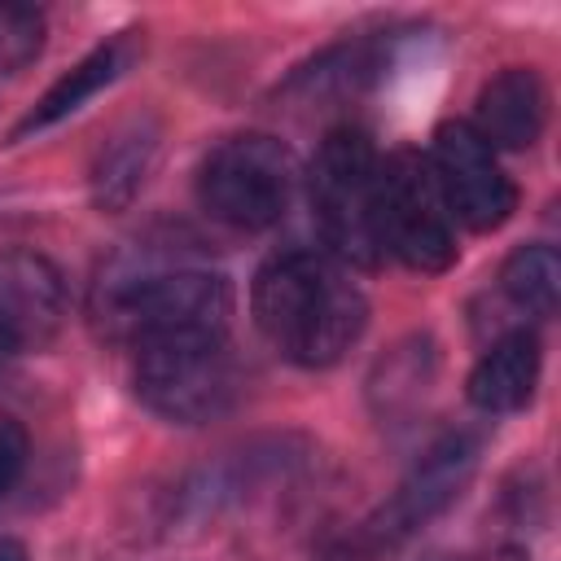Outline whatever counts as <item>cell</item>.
I'll return each mask as SVG.
<instances>
[{
    "instance_id": "obj_1",
    "label": "cell",
    "mask_w": 561,
    "mask_h": 561,
    "mask_svg": "<svg viewBox=\"0 0 561 561\" xmlns=\"http://www.w3.org/2000/svg\"><path fill=\"white\" fill-rule=\"evenodd\" d=\"M254 320L263 337L302 368L337 364L364 333L368 302L346 272L316 250H285L254 276Z\"/></svg>"
},
{
    "instance_id": "obj_2",
    "label": "cell",
    "mask_w": 561,
    "mask_h": 561,
    "mask_svg": "<svg viewBox=\"0 0 561 561\" xmlns=\"http://www.w3.org/2000/svg\"><path fill=\"white\" fill-rule=\"evenodd\" d=\"M307 197L320 237L337 259L359 267L381 263L386 245L377 224V153L359 127H337L320 140L307 171Z\"/></svg>"
},
{
    "instance_id": "obj_3",
    "label": "cell",
    "mask_w": 561,
    "mask_h": 561,
    "mask_svg": "<svg viewBox=\"0 0 561 561\" xmlns=\"http://www.w3.org/2000/svg\"><path fill=\"white\" fill-rule=\"evenodd\" d=\"M101 316L110 333L131 337L136 346L171 337H224L232 316V289L219 272L171 267L114 285Z\"/></svg>"
},
{
    "instance_id": "obj_4",
    "label": "cell",
    "mask_w": 561,
    "mask_h": 561,
    "mask_svg": "<svg viewBox=\"0 0 561 561\" xmlns=\"http://www.w3.org/2000/svg\"><path fill=\"white\" fill-rule=\"evenodd\" d=\"M294 153L272 136H232L210 149L197 175L202 206L245 232L272 228L294 197Z\"/></svg>"
},
{
    "instance_id": "obj_5",
    "label": "cell",
    "mask_w": 561,
    "mask_h": 561,
    "mask_svg": "<svg viewBox=\"0 0 561 561\" xmlns=\"http://www.w3.org/2000/svg\"><path fill=\"white\" fill-rule=\"evenodd\" d=\"M377 224L381 245L416 272H447L456 263L451 210L430 158L399 149L377 162Z\"/></svg>"
},
{
    "instance_id": "obj_6",
    "label": "cell",
    "mask_w": 561,
    "mask_h": 561,
    "mask_svg": "<svg viewBox=\"0 0 561 561\" xmlns=\"http://www.w3.org/2000/svg\"><path fill=\"white\" fill-rule=\"evenodd\" d=\"M136 394L167 421H210L228 412L237 373L224 337H171L136 346Z\"/></svg>"
},
{
    "instance_id": "obj_7",
    "label": "cell",
    "mask_w": 561,
    "mask_h": 561,
    "mask_svg": "<svg viewBox=\"0 0 561 561\" xmlns=\"http://www.w3.org/2000/svg\"><path fill=\"white\" fill-rule=\"evenodd\" d=\"M478 469V443L469 434H447L443 443H434L425 451V460L399 482V491L359 526L355 548L364 552H386L394 543H403L408 535H416L425 522H434L447 504L460 500V491L469 486Z\"/></svg>"
},
{
    "instance_id": "obj_8",
    "label": "cell",
    "mask_w": 561,
    "mask_h": 561,
    "mask_svg": "<svg viewBox=\"0 0 561 561\" xmlns=\"http://www.w3.org/2000/svg\"><path fill=\"white\" fill-rule=\"evenodd\" d=\"M430 167L438 175L447 210L465 228L491 232L513 215L517 188L504 175V167L495 162V149L469 123H443L434 131V162Z\"/></svg>"
},
{
    "instance_id": "obj_9",
    "label": "cell",
    "mask_w": 561,
    "mask_h": 561,
    "mask_svg": "<svg viewBox=\"0 0 561 561\" xmlns=\"http://www.w3.org/2000/svg\"><path fill=\"white\" fill-rule=\"evenodd\" d=\"M66 320V280L35 250L0 254V337L4 346H44Z\"/></svg>"
},
{
    "instance_id": "obj_10",
    "label": "cell",
    "mask_w": 561,
    "mask_h": 561,
    "mask_svg": "<svg viewBox=\"0 0 561 561\" xmlns=\"http://www.w3.org/2000/svg\"><path fill=\"white\" fill-rule=\"evenodd\" d=\"M548 123V88L530 66L500 70L478 92V123H469L491 149H530Z\"/></svg>"
},
{
    "instance_id": "obj_11",
    "label": "cell",
    "mask_w": 561,
    "mask_h": 561,
    "mask_svg": "<svg viewBox=\"0 0 561 561\" xmlns=\"http://www.w3.org/2000/svg\"><path fill=\"white\" fill-rule=\"evenodd\" d=\"M158 145H162V131H158V123L149 114L127 118L101 145V153L92 162V175H88L96 210H123V206L136 202V193L145 188V180H149V171L158 162Z\"/></svg>"
},
{
    "instance_id": "obj_12",
    "label": "cell",
    "mask_w": 561,
    "mask_h": 561,
    "mask_svg": "<svg viewBox=\"0 0 561 561\" xmlns=\"http://www.w3.org/2000/svg\"><path fill=\"white\" fill-rule=\"evenodd\" d=\"M539 381V337L530 329L504 333L469 373V403L482 412H517Z\"/></svg>"
},
{
    "instance_id": "obj_13",
    "label": "cell",
    "mask_w": 561,
    "mask_h": 561,
    "mask_svg": "<svg viewBox=\"0 0 561 561\" xmlns=\"http://www.w3.org/2000/svg\"><path fill=\"white\" fill-rule=\"evenodd\" d=\"M123 66H127V39H110V44L92 48L70 75H61V79L26 110V118L13 127V136H31V131H44V127L61 123V118L75 114L88 96H96L105 83H114V79L123 75Z\"/></svg>"
},
{
    "instance_id": "obj_14",
    "label": "cell",
    "mask_w": 561,
    "mask_h": 561,
    "mask_svg": "<svg viewBox=\"0 0 561 561\" xmlns=\"http://www.w3.org/2000/svg\"><path fill=\"white\" fill-rule=\"evenodd\" d=\"M434 381V346L430 337H408L394 351H386V359L373 373V403L377 412H399L412 399H421Z\"/></svg>"
},
{
    "instance_id": "obj_15",
    "label": "cell",
    "mask_w": 561,
    "mask_h": 561,
    "mask_svg": "<svg viewBox=\"0 0 561 561\" xmlns=\"http://www.w3.org/2000/svg\"><path fill=\"white\" fill-rule=\"evenodd\" d=\"M504 294L530 311V316H552L557 298H561V259L552 245H522L508 254L504 272H500Z\"/></svg>"
},
{
    "instance_id": "obj_16",
    "label": "cell",
    "mask_w": 561,
    "mask_h": 561,
    "mask_svg": "<svg viewBox=\"0 0 561 561\" xmlns=\"http://www.w3.org/2000/svg\"><path fill=\"white\" fill-rule=\"evenodd\" d=\"M44 48V13L31 4L0 0V75L26 70Z\"/></svg>"
},
{
    "instance_id": "obj_17",
    "label": "cell",
    "mask_w": 561,
    "mask_h": 561,
    "mask_svg": "<svg viewBox=\"0 0 561 561\" xmlns=\"http://www.w3.org/2000/svg\"><path fill=\"white\" fill-rule=\"evenodd\" d=\"M22 465H26V430H22V421L0 416V500L13 491Z\"/></svg>"
},
{
    "instance_id": "obj_18",
    "label": "cell",
    "mask_w": 561,
    "mask_h": 561,
    "mask_svg": "<svg viewBox=\"0 0 561 561\" xmlns=\"http://www.w3.org/2000/svg\"><path fill=\"white\" fill-rule=\"evenodd\" d=\"M0 561H26V548L9 535H0Z\"/></svg>"
},
{
    "instance_id": "obj_19",
    "label": "cell",
    "mask_w": 561,
    "mask_h": 561,
    "mask_svg": "<svg viewBox=\"0 0 561 561\" xmlns=\"http://www.w3.org/2000/svg\"><path fill=\"white\" fill-rule=\"evenodd\" d=\"M4 351H9V346H4V337H0V355H4Z\"/></svg>"
}]
</instances>
